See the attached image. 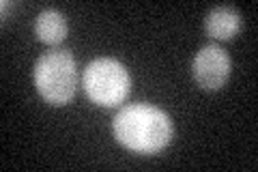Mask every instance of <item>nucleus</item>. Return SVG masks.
<instances>
[{"instance_id":"nucleus-3","label":"nucleus","mask_w":258,"mask_h":172,"mask_svg":"<svg viewBox=\"0 0 258 172\" xmlns=\"http://www.w3.org/2000/svg\"><path fill=\"white\" fill-rule=\"evenodd\" d=\"M82 86L88 95V99L103 108H112L125 101L132 88L129 71L116 59H95L88 63L82 76Z\"/></svg>"},{"instance_id":"nucleus-4","label":"nucleus","mask_w":258,"mask_h":172,"mask_svg":"<svg viewBox=\"0 0 258 172\" xmlns=\"http://www.w3.org/2000/svg\"><path fill=\"white\" fill-rule=\"evenodd\" d=\"M194 80L207 91H217L230 78V56L220 45H205L191 65Z\"/></svg>"},{"instance_id":"nucleus-6","label":"nucleus","mask_w":258,"mask_h":172,"mask_svg":"<svg viewBox=\"0 0 258 172\" xmlns=\"http://www.w3.org/2000/svg\"><path fill=\"white\" fill-rule=\"evenodd\" d=\"M35 30H37L39 41H43L47 45H58L67 37V20H64V15L60 11L45 9L39 13Z\"/></svg>"},{"instance_id":"nucleus-2","label":"nucleus","mask_w":258,"mask_h":172,"mask_svg":"<svg viewBox=\"0 0 258 172\" xmlns=\"http://www.w3.org/2000/svg\"><path fill=\"white\" fill-rule=\"evenodd\" d=\"M35 86L52 105H64L78 91V65L67 50H52L35 65Z\"/></svg>"},{"instance_id":"nucleus-1","label":"nucleus","mask_w":258,"mask_h":172,"mask_svg":"<svg viewBox=\"0 0 258 172\" xmlns=\"http://www.w3.org/2000/svg\"><path fill=\"white\" fill-rule=\"evenodd\" d=\"M114 138L129 151L157 153L172 140L170 117L149 103H132L120 110L112 123Z\"/></svg>"},{"instance_id":"nucleus-5","label":"nucleus","mask_w":258,"mask_h":172,"mask_svg":"<svg viewBox=\"0 0 258 172\" xmlns=\"http://www.w3.org/2000/svg\"><path fill=\"white\" fill-rule=\"evenodd\" d=\"M205 30L209 37L220 39V41H228L232 37L239 35L241 30V15L237 9H232L228 5L215 7L207 13L205 18Z\"/></svg>"}]
</instances>
